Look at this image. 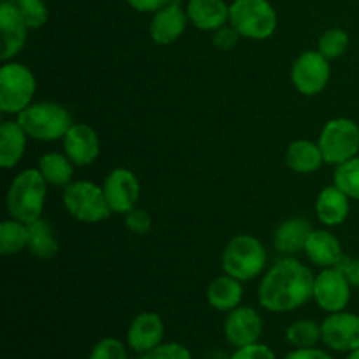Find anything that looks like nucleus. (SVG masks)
<instances>
[{
  "mask_svg": "<svg viewBox=\"0 0 359 359\" xmlns=\"http://www.w3.org/2000/svg\"><path fill=\"white\" fill-rule=\"evenodd\" d=\"M314 277L312 270L293 256L277 259L259 280V305L273 314L302 309L312 300Z\"/></svg>",
  "mask_w": 359,
  "mask_h": 359,
  "instance_id": "nucleus-1",
  "label": "nucleus"
},
{
  "mask_svg": "<svg viewBox=\"0 0 359 359\" xmlns=\"http://www.w3.org/2000/svg\"><path fill=\"white\" fill-rule=\"evenodd\" d=\"M46 198H48V182L39 168H27L11 181L6 195L7 212L11 217L30 224L42 217Z\"/></svg>",
  "mask_w": 359,
  "mask_h": 359,
  "instance_id": "nucleus-2",
  "label": "nucleus"
},
{
  "mask_svg": "<svg viewBox=\"0 0 359 359\" xmlns=\"http://www.w3.org/2000/svg\"><path fill=\"white\" fill-rule=\"evenodd\" d=\"M266 262L269 255L263 242L248 233L235 235L233 238H230L221 256L223 272L241 283H248L262 276L266 269Z\"/></svg>",
  "mask_w": 359,
  "mask_h": 359,
  "instance_id": "nucleus-3",
  "label": "nucleus"
},
{
  "mask_svg": "<svg viewBox=\"0 0 359 359\" xmlns=\"http://www.w3.org/2000/svg\"><path fill=\"white\" fill-rule=\"evenodd\" d=\"M28 139L37 142H55L65 137L72 123V116L56 102H34L16 116Z\"/></svg>",
  "mask_w": 359,
  "mask_h": 359,
  "instance_id": "nucleus-4",
  "label": "nucleus"
},
{
  "mask_svg": "<svg viewBox=\"0 0 359 359\" xmlns=\"http://www.w3.org/2000/svg\"><path fill=\"white\" fill-rule=\"evenodd\" d=\"M62 200L67 212L79 223H102L112 214L104 188L86 179L72 181L63 188Z\"/></svg>",
  "mask_w": 359,
  "mask_h": 359,
  "instance_id": "nucleus-5",
  "label": "nucleus"
},
{
  "mask_svg": "<svg viewBox=\"0 0 359 359\" xmlns=\"http://www.w3.org/2000/svg\"><path fill=\"white\" fill-rule=\"evenodd\" d=\"M277 13L269 0H233L228 23L252 41H266L277 30Z\"/></svg>",
  "mask_w": 359,
  "mask_h": 359,
  "instance_id": "nucleus-6",
  "label": "nucleus"
},
{
  "mask_svg": "<svg viewBox=\"0 0 359 359\" xmlns=\"http://www.w3.org/2000/svg\"><path fill=\"white\" fill-rule=\"evenodd\" d=\"M35 76L27 65L20 62H4L0 69V111L4 114L18 116L34 104Z\"/></svg>",
  "mask_w": 359,
  "mask_h": 359,
  "instance_id": "nucleus-7",
  "label": "nucleus"
},
{
  "mask_svg": "<svg viewBox=\"0 0 359 359\" xmlns=\"http://www.w3.org/2000/svg\"><path fill=\"white\" fill-rule=\"evenodd\" d=\"M325 163L339 165L359 154V126L351 118H333L323 126L318 139Z\"/></svg>",
  "mask_w": 359,
  "mask_h": 359,
  "instance_id": "nucleus-8",
  "label": "nucleus"
},
{
  "mask_svg": "<svg viewBox=\"0 0 359 359\" xmlns=\"http://www.w3.org/2000/svg\"><path fill=\"white\" fill-rule=\"evenodd\" d=\"M291 83L298 93L305 97H316L326 90L332 77L330 60L325 58L318 49L302 51L291 65Z\"/></svg>",
  "mask_w": 359,
  "mask_h": 359,
  "instance_id": "nucleus-9",
  "label": "nucleus"
},
{
  "mask_svg": "<svg viewBox=\"0 0 359 359\" xmlns=\"http://www.w3.org/2000/svg\"><path fill=\"white\" fill-rule=\"evenodd\" d=\"M351 290L353 286L346 279L339 266L335 269H321V272L314 277V293L312 300L318 304L321 311L333 314V312L346 311L351 302Z\"/></svg>",
  "mask_w": 359,
  "mask_h": 359,
  "instance_id": "nucleus-10",
  "label": "nucleus"
},
{
  "mask_svg": "<svg viewBox=\"0 0 359 359\" xmlns=\"http://www.w3.org/2000/svg\"><path fill=\"white\" fill-rule=\"evenodd\" d=\"M323 344L335 353H353L359 349V316L340 311L328 314L321 323Z\"/></svg>",
  "mask_w": 359,
  "mask_h": 359,
  "instance_id": "nucleus-11",
  "label": "nucleus"
},
{
  "mask_svg": "<svg viewBox=\"0 0 359 359\" xmlns=\"http://www.w3.org/2000/svg\"><path fill=\"white\" fill-rule=\"evenodd\" d=\"M112 214L125 216L132 209L139 205L140 200V182L137 175L128 168L118 167L111 170L102 184Z\"/></svg>",
  "mask_w": 359,
  "mask_h": 359,
  "instance_id": "nucleus-12",
  "label": "nucleus"
},
{
  "mask_svg": "<svg viewBox=\"0 0 359 359\" xmlns=\"http://www.w3.org/2000/svg\"><path fill=\"white\" fill-rule=\"evenodd\" d=\"M263 333V319L258 311L248 305H238L231 312H228L223 323L224 340L233 349L251 346L259 342Z\"/></svg>",
  "mask_w": 359,
  "mask_h": 359,
  "instance_id": "nucleus-13",
  "label": "nucleus"
},
{
  "mask_svg": "<svg viewBox=\"0 0 359 359\" xmlns=\"http://www.w3.org/2000/svg\"><path fill=\"white\" fill-rule=\"evenodd\" d=\"M63 151L76 167H90L100 156V139L86 123H74L63 137Z\"/></svg>",
  "mask_w": 359,
  "mask_h": 359,
  "instance_id": "nucleus-14",
  "label": "nucleus"
},
{
  "mask_svg": "<svg viewBox=\"0 0 359 359\" xmlns=\"http://www.w3.org/2000/svg\"><path fill=\"white\" fill-rule=\"evenodd\" d=\"M0 30H2V62H11L27 44L28 25L13 0L0 4Z\"/></svg>",
  "mask_w": 359,
  "mask_h": 359,
  "instance_id": "nucleus-15",
  "label": "nucleus"
},
{
  "mask_svg": "<svg viewBox=\"0 0 359 359\" xmlns=\"http://www.w3.org/2000/svg\"><path fill=\"white\" fill-rule=\"evenodd\" d=\"M188 14L179 0H170L165 7L153 14L149 23V35L154 44L170 46L182 37L188 27Z\"/></svg>",
  "mask_w": 359,
  "mask_h": 359,
  "instance_id": "nucleus-16",
  "label": "nucleus"
},
{
  "mask_svg": "<svg viewBox=\"0 0 359 359\" xmlns=\"http://www.w3.org/2000/svg\"><path fill=\"white\" fill-rule=\"evenodd\" d=\"M165 323L154 312H140L126 330V346L137 354H144L163 342Z\"/></svg>",
  "mask_w": 359,
  "mask_h": 359,
  "instance_id": "nucleus-17",
  "label": "nucleus"
},
{
  "mask_svg": "<svg viewBox=\"0 0 359 359\" xmlns=\"http://www.w3.org/2000/svg\"><path fill=\"white\" fill-rule=\"evenodd\" d=\"M305 256L319 269H335L344 259V249L337 235L328 230H312L305 242Z\"/></svg>",
  "mask_w": 359,
  "mask_h": 359,
  "instance_id": "nucleus-18",
  "label": "nucleus"
},
{
  "mask_svg": "<svg viewBox=\"0 0 359 359\" xmlns=\"http://www.w3.org/2000/svg\"><path fill=\"white\" fill-rule=\"evenodd\" d=\"M314 230L307 217H290L276 228L272 237L273 249L284 256L298 255L305 249L309 235Z\"/></svg>",
  "mask_w": 359,
  "mask_h": 359,
  "instance_id": "nucleus-19",
  "label": "nucleus"
},
{
  "mask_svg": "<svg viewBox=\"0 0 359 359\" xmlns=\"http://www.w3.org/2000/svg\"><path fill=\"white\" fill-rule=\"evenodd\" d=\"M186 14L198 30L216 32L230 21V6L224 0H188Z\"/></svg>",
  "mask_w": 359,
  "mask_h": 359,
  "instance_id": "nucleus-20",
  "label": "nucleus"
},
{
  "mask_svg": "<svg viewBox=\"0 0 359 359\" xmlns=\"http://www.w3.org/2000/svg\"><path fill=\"white\" fill-rule=\"evenodd\" d=\"M314 209L316 216L325 226H340L349 217L351 198L335 184L326 186L319 191Z\"/></svg>",
  "mask_w": 359,
  "mask_h": 359,
  "instance_id": "nucleus-21",
  "label": "nucleus"
},
{
  "mask_svg": "<svg viewBox=\"0 0 359 359\" xmlns=\"http://www.w3.org/2000/svg\"><path fill=\"white\" fill-rule=\"evenodd\" d=\"M28 135L18 119H7L0 125V167L11 170L25 156Z\"/></svg>",
  "mask_w": 359,
  "mask_h": 359,
  "instance_id": "nucleus-22",
  "label": "nucleus"
},
{
  "mask_svg": "<svg viewBox=\"0 0 359 359\" xmlns=\"http://www.w3.org/2000/svg\"><path fill=\"white\" fill-rule=\"evenodd\" d=\"M207 304L214 309V311L219 312H231L233 309H237L238 305H242V298H244V287L242 283L235 277L224 276L216 277L212 283L207 287Z\"/></svg>",
  "mask_w": 359,
  "mask_h": 359,
  "instance_id": "nucleus-23",
  "label": "nucleus"
},
{
  "mask_svg": "<svg viewBox=\"0 0 359 359\" xmlns=\"http://www.w3.org/2000/svg\"><path fill=\"white\" fill-rule=\"evenodd\" d=\"M325 163L321 147L318 142L307 139H298L287 146L286 165L297 174H312Z\"/></svg>",
  "mask_w": 359,
  "mask_h": 359,
  "instance_id": "nucleus-24",
  "label": "nucleus"
},
{
  "mask_svg": "<svg viewBox=\"0 0 359 359\" xmlns=\"http://www.w3.org/2000/svg\"><path fill=\"white\" fill-rule=\"evenodd\" d=\"M28 251L37 259H53L60 251L58 238H56L55 228L49 221L39 217L37 221L28 224Z\"/></svg>",
  "mask_w": 359,
  "mask_h": 359,
  "instance_id": "nucleus-25",
  "label": "nucleus"
},
{
  "mask_svg": "<svg viewBox=\"0 0 359 359\" xmlns=\"http://www.w3.org/2000/svg\"><path fill=\"white\" fill-rule=\"evenodd\" d=\"M74 167L76 165L70 161V158L65 153H51L42 154L41 160H39V170L44 175L46 182L49 186H55V188H67V186L72 182L74 175Z\"/></svg>",
  "mask_w": 359,
  "mask_h": 359,
  "instance_id": "nucleus-26",
  "label": "nucleus"
},
{
  "mask_svg": "<svg viewBox=\"0 0 359 359\" xmlns=\"http://www.w3.org/2000/svg\"><path fill=\"white\" fill-rule=\"evenodd\" d=\"M28 224L14 217L0 223V252L4 256H14L28 249Z\"/></svg>",
  "mask_w": 359,
  "mask_h": 359,
  "instance_id": "nucleus-27",
  "label": "nucleus"
},
{
  "mask_svg": "<svg viewBox=\"0 0 359 359\" xmlns=\"http://www.w3.org/2000/svg\"><path fill=\"white\" fill-rule=\"evenodd\" d=\"M286 340L293 349H307V347H316L323 342L321 325H318L312 319H298L293 321L286 330Z\"/></svg>",
  "mask_w": 359,
  "mask_h": 359,
  "instance_id": "nucleus-28",
  "label": "nucleus"
},
{
  "mask_svg": "<svg viewBox=\"0 0 359 359\" xmlns=\"http://www.w3.org/2000/svg\"><path fill=\"white\" fill-rule=\"evenodd\" d=\"M349 34L344 28H330L323 32L318 41V51L328 60H339L349 49Z\"/></svg>",
  "mask_w": 359,
  "mask_h": 359,
  "instance_id": "nucleus-29",
  "label": "nucleus"
},
{
  "mask_svg": "<svg viewBox=\"0 0 359 359\" xmlns=\"http://www.w3.org/2000/svg\"><path fill=\"white\" fill-rule=\"evenodd\" d=\"M333 184L342 189L351 200L359 202V154L353 160L335 167Z\"/></svg>",
  "mask_w": 359,
  "mask_h": 359,
  "instance_id": "nucleus-30",
  "label": "nucleus"
},
{
  "mask_svg": "<svg viewBox=\"0 0 359 359\" xmlns=\"http://www.w3.org/2000/svg\"><path fill=\"white\" fill-rule=\"evenodd\" d=\"M13 2L21 11L30 30H35V28H41L42 25H46V21H48V7H46L44 0H13Z\"/></svg>",
  "mask_w": 359,
  "mask_h": 359,
  "instance_id": "nucleus-31",
  "label": "nucleus"
},
{
  "mask_svg": "<svg viewBox=\"0 0 359 359\" xmlns=\"http://www.w3.org/2000/svg\"><path fill=\"white\" fill-rule=\"evenodd\" d=\"M88 359H128V353H126V346L118 339H102L95 344L91 349Z\"/></svg>",
  "mask_w": 359,
  "mask_h": 359,
  "instance_id": "nucleus-32",
  "label": "nucleus"
},
{
  "mask_svg": "<svg viewBox=\"0 0 359 359\" xmlns=\"http://www.w3.org/2000/svg\"><path fill=\"white\" fill-rule=\"evenodd\" d=\"M139 359H193L191 351L179 342H161L154 349L140 354Z\"/></svg>",
  "mask_w": 359,
  "mask_h": 359,
  "instance_id": "nucleus-33",
  "label": "nucleus"
},
{
  "mask_svg": "<svg viewBox=\"0 0 359 359\" xmlns=\"http://www.w3.org/2000/svg\"><path fill=\"white\" fill-rule=\"evenodd\" d=\"M125 226L130 233L133 235H146L149 233L153 228V219H151L149 212L140 209L139 205L132 209L130 212L125 214Z\"/></svg>",
  "mask_w": 359,
  "mask_h": 359,
  "instance_id": "nucleus-34",
  "label": "nucleus"
},
{
  "mask_svg": "<svg viewBox=\"0 0 359 359\" xmlns=\"http://www.w3.org/2000/svg\"><path fill=\"white\" fill-rule=\"evenodd\" d=\"M228 359H277V356L266 344L256 342L251 346L238 347Z\"/></svg>",
  "mask_w": 359,
  "mask_h": 359,
  "instance_id": "nucleus-35",
  "label": "nucleus"
},
{
  "mask_svg": "<svg viewBox=\"0 0 359 359\" xmlns=\"http://www.w3.org/2000/svg\"><path fill=\"white\" fill-rule=\"evenodd\" d=\"M238 39H241V34L231 25H224L219 30L214 32L212 44L219 51H230V49H233L238 44Z\"/></svg>",
  "mask_w": 359,
  "mask_h": 359,
  "instance_id": "nucleus-36",
  "label": "nucleus"
},
{
  "mask_svg": "<svg viewBox=\"0 0 359 359\" xmlns=\"http://www.w3.org/2000/svg\"><path fill=\"white\" fill-rule=\"evenodd\" d=\"M339 269L340 272L346 276V279L349 280L351 286L359 287V258H349V256H344Z\"/></svg>",
  "mask_w": 359,
  "mask_h": 359,
  "instance_id": "nucleus-37",
  "label": "nucleus"
},
{
  "mask_svg": "<svg viewBox=\"0 0 359 359\" xmlns=\"http://www.w3.org/2000/svg\"><path fill=\"white\" fill-rule=\"evenodd\" d=\"M284 359H335L332 354L319 347H307V349H293L286 354Z\"/></svg>",
  "mask_w": 359,
  "mask_h": 359,
  "instance_id": "nucleus-38",
  "label": "nucleus"
},
{
  "mask_svg": "<svg viewBox=\"0 0 359 359\" xmlns=\"http://www.w3.org/2000/svg\"><path fill=\"white\" fill-rule=\"evenodd\" d=\"M128 2V6L132 7V9L139 11V13H156V11H160L161 7L167 6L170 0H126Z\"/></svg>",
  "mask_w": 359,
  "mask_h": 359,
  "instance_id": "nucleus-39",
  "label": "nucleus"
},
{
  "mask_svg": "<svg viewBox=\"0 0 359 359\" xmlns=\"http://www.w3.org/2000/svg\"><path fill=\"white\" fill-rule=\"evenodd\" d=\"M346 359H359V349L353 351V353L347 354V358H346Z\"/></svg>",
  "mask_w": 359,
  "mask_h": 359,
  "instance_id": "nucleus-40",
  "label": "nucleus"
},
{
  "mask_svg": "<svg viewBox=\"0 0 359 359\" xmlns=\"http://www.w3.org/2000/svg\"><path fill=\"white\" fill-rule=\"evenodd\" d=\"M2 2H4V0H2Z\"/></svg>",
  "mask_w": 359,
  "mask_h": 359,
  "instance_id": "nucleus-41",
  "label": "nucleus"
}]
</instances>
